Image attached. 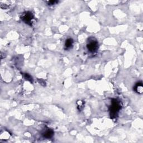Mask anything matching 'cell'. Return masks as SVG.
Wrapping results in <instances>:
<instances>
[{
  "mask_svg": "<svg viewBox=\"0 0 143 143\" xmlns=\"http://www.w3.org/2000/svg\"><path fill=\"white\" fill-rule=\"evenodd\" d=\"M58 3V1H55V0H54V1H48V4L49 5H55L56 3Z\"/></svg>",
  "mask_w": 143,
  "mask_h": 143,
  "instance_id": "9",
  "label": "cell"
},
{
  "mask_svg": "<svg viewBox=\"0 0 143 143\" xmlns=\"http://www.w3.org/2000/svg\"><path fill=\"white\" fill-rule=\"evenodd\" d=\"M23 76L25 78V80H26L27 81H29L30 82H32L33 80H32V77H31V76H30V75H29L28 73H24L23 74Z\"/></svg>",
  "mask_w": 143,
  "mask_h": 143,
  "instance_id": "8",
  "label": "cell"
},
{
  "mask_svg": "<svg viewBox=\"0 0 143 143\" xmlns=\"http://www.w3.org/2000/svg\"><path fill=\"white\" fill-rule=\"evenodd\" d=\"M21 18L25 24L29 25H32V20L34 18V15L31 11H26V12L22 14Z\"/></svg>",
  "mask_w": 143,
  "mask_h": 143,
  "instance_id": "2",
  "label": "cell"
},
{
  "mask_svg": "<svg viewBox=\"0 0 143 143\" xmlns=\"http://www.w3.org/2000/svg\"><path fill=\"white\" fill-rule=\"evenodd\" d=\"M42 135L44 138L47 139H50L54 135V131L50 129H47L43 131Z\"/></svg>",
  "mask_w": 143,
  "mask_h": 143,
  "instance_id": "4",
  "label": "cell"
},
{
  "mask_svg": "<svg viewBox=\"0 0 143 143\" xmlns=\"http://www.w3.org/2000/svg\"><path fill=\"white\" fill-rule=\"evenodd\" d=\"M73 43H74V41L72 39H71V38L67 39L66 40L65 44H64L65 49L68 50L72 48L73 46Z\"/></svg>",
  "mask_w": 143,
  "mask_h": 143,
  "instance_id": "6",
  "label": "cell"
},
{
  "mask_svg": "<svg viewBox=\"0 0 143 143\" xmlns=\"http://www.w3.org/2000/svg\"><path fill=\"white\" fill-rule=\"evenodd\" d=\"M135 91L138 94H141L143 92V86L141 82H138L135 84L134 88Z\"/></svg>",
  "mask_w": 143,
  "mask_h": 143,
  "instance_id": "5",
  "label": "cell"
},
{
  "mask_svg": "<svg viewBox=\"0 0 143 143\" xmlns=\"http://www.w3.org/2000/svg\"><path fill=\"white\" fill-rule=\"evenodd\" d=\"M121 103L117 99H112L110 106V113L112 119L117 117L118 113L121 108Z\"/></svg>",
  "mask_w": 143,
  "mask_h": 143,
  "instance_id": "1",
  "label": "cell"
},
{
  "mask_svg": "<svg viewBox=\"0 0 143 143\" xmlns=\"http://www.w3.org/2000/svg\"><path fill=\"white\" fill-rule=\"evenodd\" d=\"M39 83H40V84H41V85H43V86H46V82H45L44 81H43V80H39Z\"/></svg>",
  "mask_w": 143,
  "mask_h": 143,
  "instance_id": "10",
  "label": "cell"
},
{
  "mask_svg": "<svg viewBox=\"0 0 143 143\" xmlns=\"http://www.w3.org/2000/svg\"><path fill=\"white\" fill-rule=\"evenodd\" d=\"M77 105H78V108L79 109V110L81 111L82 108H83L84 107V102H83L82 101L80 100L77 102Z\"/></svg>",
  "mask_w": 143,
  "mask_h": 143,
  "instance_id": "7",
  "label": "cell"
},
{
  "mask_svg": "<svg viewBox=\"0 0 143 143\" xmlns=\"http://www.w3.org/2000/svg\"><path fill=\"white\" fill-rule=\"evenodd\" d=\"M87 48L88 51L91 53H95L99 49V43L95 38L91 37L88 41Z\"/></svg>",
  "mask_w": 143,
  "mask_h": 143,
  "instance_id": "3",
  "label": "cell"
}]
</instances>
